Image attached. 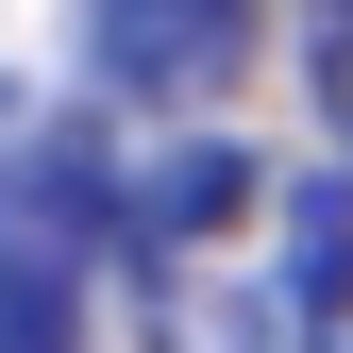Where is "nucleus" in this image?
Listing matches in <instances>:
<instances>
[{
	"label": "nucleus",
	"instance_id": "obj_1",
	"mask_svg": "<svg viewBox=\"0 0 353 353\" xmlns=\"http://www.w3.org/2000/svg\"><path fill=\"white\" fill-rule=\"evenodd\" d=\"M118 270V152L84 118H34L0 152V353L84 336V286Z\"/></svg>",
	"mask_w": 353,
	"mask_h": 353
},
{
	"label": "nucleus",
	"instance_id": "obj_2",
	"mask_svg": "<svg viewBox=\"0 0 353 353\" xmlns=\"http://www.w3.org/2000/svg\"><path fill=\"white\" fill-rule=\"evenodd\" d=\"M252 17L270 0H84V68L118 101H219L252 68Z\"/></svg>",
	"mask_w": 353,
	"mask_h": 353
},
{
	"label": "nucleus",
	"instance_id": "obj_3",
	"mask_svg": "<svg viewBox=\"0 0 353 353\" xmlns=\"http://www.w3.org/2000/svg\"><path fill=\"white\" fill-rule=\"evenodd\" d=\"M252 320H286V336H336V353H353V168L286 185V252H270V303H252Z\"/></svg>",
	"mask_w": 353,
	"mask_h": 353
},
{
	"label": "nucleus",
	"instance_id": "obj_4",
	"mask_svg": "<svg viewBox=\"0 0 353 353\" xmlns=\"http://www.w3.org/2000/svg\"><path fill=\"white\" fill-rule=\"evenodd\" d=\"M320 101H336V135H353V0H320Z\"/></svg>",
	"mask_w": 353,
	"mask_h": 353
},
{
	"label": "nucleus",
	"instance_id": "obj_5",
	"mask_svg": "<svg viewBox=\"0 0 353 353\" xmlns=\"http://www.w3.org/2000/svg\"><path fill=\"white\" fill-rule=\"evenodd\" d=\"M17 135H34V101H17V84H0V152H17Z\"/></svg>",
	"mask_w": 353,
	"mask_h": 353
}]
</instances>
